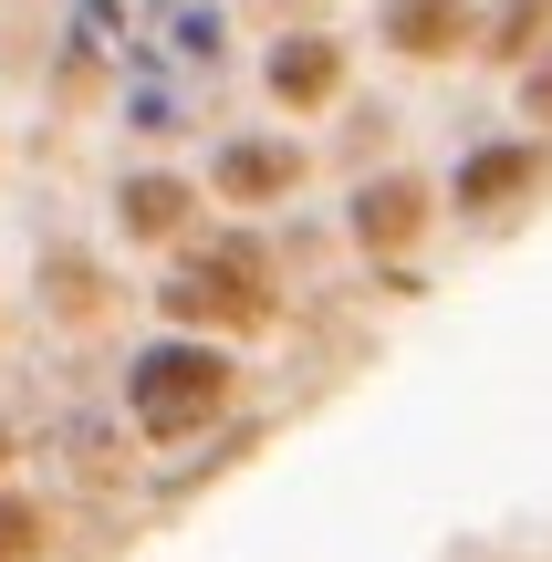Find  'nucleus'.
Instances as JSON below:
<instances>
[{
  "label": "nucleus",
  "instance_id": "obj_8",
  "mask_svg": "<svg viewBox=\"0 0 552 562\" xmlns=\"http://www.w3.org/2000/svg\"><path fill=\"white\" fill-rule=\"evenodd\" d=\"M115 220L136 229V240H178V229L199 220V188H188V178H125Z\"/></svg>",
  "mask_w": 552,
  "mask_h": 562
},
{
  "label": "nucleus",
  "instance_id": "obj_4",
  "mask_svg": "<svg viewBox=\"0 0 552 562\" xmlns=\"http://www.w3.org/2000/svg\"><path fill=\"white\" fill-rule=\"evenodd\" d=\"M542 146L532 136H500V146H470V157H459V209H470V220H491V209H511V199H532L542 188Z\"/></svg>",
  "mask_w": 552,
  "mask_h": 562
},
{
  "label": "nucleus",
  "instance_id": "obj_10",
  "mask_svg": "<svg viewBox=\"0 0 552 562\" xmlns=\"http://www.w3.org/2000/svg\"><path fill=\"white\" fill-rule=\"evenodd\" d=\"M42 552V510L32 501H0V562H32Z\"/></svg>",
  "mask_w": 552,
  "mask_h": 562
},
{
  "label": "nucleus",
  "instance_id": "obj_2",
  "mask_svg": "<svg viewBox=\"0 0 552 562\" xmlns=\"http://www.w3.org/2000/svg\"><path fill=\"white\" fill-rule=\"evenodd\" d=\"M229 375H240L229 344H146L136 385H125V396H136V427H146V438H188V427H209L229 406Z\"/></svg>",
  "mask_w": 552,
  "mask_h": 562
},
{
  "label": "nucleus",
  "instance_id": "obj_9",
  "mask_svg": "<svg viewBox=\"0 0 552 562\" xmlns=\"http://www.w3.org/2000/svg\"><path fill=\"white\" fill-rule=\"evenodd\" d=\"M542 42H552V0H500L480 21V53L491 63H542Z\"/></svg>",
  "mask_w": 552,
  "mask_h": 562
},
{
  "label": "nucleus",
  "instance_id": "obj_1",
  "mask_svg": "<svg viewBox=\"0 0 552 562\" xmlns=\"http://www.w3.org/2000/svg\"><path fill=\"white\" fill-rule=\"evenodd\" d=\"M157 302H167L178 323H229V334H261L282 292H271V250H261V240H199L178 271L157 281Z\"/></svg>",
  "mask_w": 552,
  "mask_h": 562
},
{
  "label": "nucleus",
  "instance_id": "obj_6",
  "mask_svg": "<svg viewBox=\"0 0 552 562\" xmlns=\"http://www.w3.org/2000/svg\"><path fill=\"white\" fill-rule=\"evenodd\" d=\"M470 42H480V11H470V0H386V53L449 63V53H470Z\"/></svg>",
  "mask_w": 552,
  "mask_h": 562
},
{
  "label": "nucleus",
  "instance_id": "obj_3",
  "mask_svg": "<svg viewBox=\"0 0 552 562\" xmlns=\"http://www.w3.org/2000/svg\"><path fill=\"white\" fill-rule=\"evenodd\" d=\"M428 220H438V188L428 178H365L354 188V209H345V229H354V250H375V261H407L417 240H428Z\"/></svg>",
  "mask_w": 552,
  "mask_h": 562
},
{
  "label": "nucleus",
  "instance_id": "obj_5",
  "mask_svg": "<svg viewBox=\"0 0 552 562\" xmlns=\"http://www.w3.org/2000/svg\"><path fill=\"white\" fill-rule=\"evenodd\" d=\"M209 178H219V199H240V209L292 199V188H303V146H282V136H229Z\"/></svg>",
  "mask_w": 552,
  "mask_h": 562
},
{
  "label": "nucleus",
  "instance_id": "obj_7",
  "mask_svg": "<svg viewBox=\"0 0 552 562\" xmlns=\"http://www.w3.org/2000/svg\"><path fill=\"white\" fill-rule=\"evenodd\" d=\"M271 94H282L292 115L334 104V94H345V42H334V32H292L282 53H271Z\"/></svg>",
  "mask_w": 552,
  "mask_h": 562
},
{
  "label": "nucleus",
  "instance_id": "obj_11",
  "mask_svg": "<svg viewBox=\"0 0 552 562\" xmlns=\"http://www.w3.org/2000/svg\"><path fill=\"white\" fill-rule=\"evenodd\" d=\"M521 115H542V125H552V53L532 63V83H521Z\"/></svg>",
  "mask_w": 552,
  "mask_h": 562
}]
</instances>
